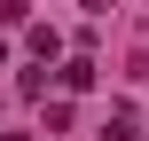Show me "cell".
I'll list each match as a JSON object with an SVG mask.
<instances>
[{
  "label": "cell",
  "mask_w": 149,
  "mask_h": 141,
  "mask_svg": "<svg viewBox=\"0 0 149 141\" xmlns=\"http://www.w3.org/2000/svg\"><path fill=\"white\" fill-rule=\"evenodd\" d=\"M63 55V39H55V24H31V63H55Z\"/></svg>",
  "instance_id": "2"
},
{
  "label": "cell",
  "mask_w": 149,
  "mask_h": 141,
  "mask_svg": "<svg viewBox=\"0 0 149 141\" xmlns=\"http://www.w3.org/2000/svg\"><path fill=\"white\" fill-rule=\"evenodd\" d=\"M0 63H8V47H0Z\"/></svg>",
  "instance_id": "6"
},
{
  "label": "cell",
  "mask_w": 149,
  "mask_h": 141,
  "mask_svg": "<svg viewBox=\"0 0 149 141\" xmlns=\"http://www.w3.org/2000/svg\"><path fill=\"white\" fill-rule=\"evenodd\" d=\"M55 78H63V94H86V86H94V63H86V55H71Z\"/></svg>",
  "instance_id": "1"
},
{
  "label": "cell",
  "mask_w": 149,
  "mask_h": 141,
  "mask_svg": "<svg viewBox=\"0 0 149 141\" xmlns=\"http://www.w3.org/2000/svg\"><path fill=\"white\" fill-rule=\"evenodd\" d=\"M16 94H31V102H39V94H47V63H31V71H16Z\"/></svg>",
  "instance_id": "4"
},
{
  "label": "cell",
  "mask_w": 149,
  "mask_h": 141,
  "mask_svg": "<svg viewBox=\"0 0 149 141\" xmlns=\"http://www.w3.org/2000/svg\"><path fill=\"white\" fill-rule=\"evenodd\" d=\"M79 8H86V16H110V0H79Z\"/></svg>",
  "instance_id": "5"
},
{
  "label": "cell",
  "mask_w": 149,
  "mask_h": 141,
  "mask_svg": "<svg viewBox=\"0 0 149 141\" xmlns=\"http://www.w3.org/2000/svg\"><path fill=\"white\" fill-rule=\"evenodd\" d=\"M102 141H141V126H134V110H110V126H102Z\"/></svg>",
  "instance_id": "3"
}]
</instances>
